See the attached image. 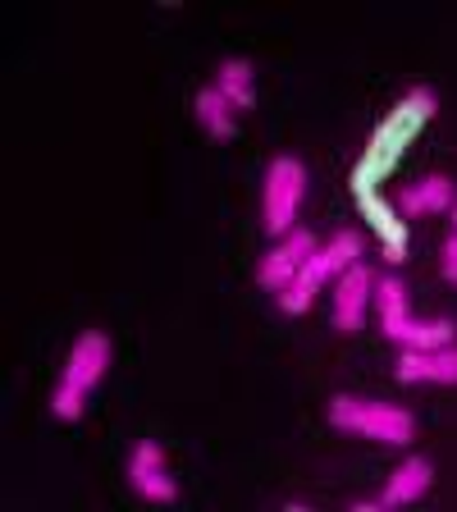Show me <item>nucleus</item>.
Returning <instances> with one entry per match:
<instances>
[{
	"label": "nucleus",
	"instance_id": "17",
	"mask_svg": "<svg viewBox=\"0 0 457 512\" xmlns=\"http://www.w3.org/2000/svg\"><path fill=\"white\" fill-rule=\"evenodd\" d=\"M453 224H457V206H453Z\"/></svg>",
	"mask_w": 457,
	"mask_h": 512
},
{
	"label": "nucleus",
	"instance_id": "15",
	"mask_svg": "<svg viewBox=\"0 0 457 512\" xmlns=\"http://www.w3.org/2000/svg\"><path fill=\"white\" fill-rule=\"evenodd\" d=\"M197 119H202V128L211 133V138H234V106L224 101L215 87H206V92H197Z\"/></svg>",
	"mask_w": 457,
	"mask_h": 512
},
{
	"label": "nucleus",
	"instance_id": "11",
	"mask_svg": "<svg viewBox=\"0 0 457 512\" xmlns=\"http://www.w3.org/2000/svg\"><path fill=\"white\" fill-rule=\"evenodd\" d=\"M398 380L403 384H457V348H403L398 357Z\"/></svg>",
	"mask_w": 457,
	"mask_h": 512
},
{
	"label": "nucleus",
	"instance_id": "3",
	"mask_svg": "<svg viewBox=\"0 0 457 512\" xmlns=\"http://www.w3.org/2000/svg\"><path fill=\"white\" fill-rule=\"evenodd\" d=\"M357 256H362V238L352 234V229H339L330 243L316 247V252L307 256V266L298 270V279H293L284 293H275L279 307H284L288 316H302V311L311 307V298H316V288L330 284V279H339L343 270H352L357 266Z\"/></svg>",
	"mask_w": 457,
	"mask_h": 512
},
{
	"label": "nucleus",
	"instance_id": "9",
	"mask_svg": "<svg viewBox=\"0 0 457 512\" xmlns=\"http://www.w3.org/2000/svg\"><path fill=\"white\" fill-rule=\"evenodd\" d=\"M128 480H133V490L151 503H174L179 499V485H174L170 471H165V453H160V444H151V439L138 444V453H133V462H128Z\"/></svg>",
	"mask_w": 457,
	"mask_h": 512
},
{
	"label": "nucleus",
	"instance_id": "14",
	"mask_svg": "<svg viewBox=\"0 0 457 512\" xmlns=\"http://www.w3.org/2000/svg\"><path fill=\"white\" fill-rule=\"evenodd\" d=\"M215 92L229 101L234 110H252V64L247 60H224L220 74H215Z\"/></svg>",
	"mask_w": 457,
	"mask_h": 512
},
{
	"label": "nucleus",
	"instance_id": "12",
	"mask_svg": "<svg viewBox=\"0 0 457 512\" xmlns=\"http://www.w3.org/2000/svg\"><path fill=\"white\" fill-rule=\"evenodd\" d=\"M430 480H435V471H430L426 458H407L403 467L394 471L389 490H384L380 499H371V503H357V512H384V508H403V503H416L421 494L430 490Z\"/></svg>",
	"mask_w": 457,
	"mask_h": 512
},
{
	"label": "nucleus",
	"instance_id": "2",
	"mask_svg": "<svg viewBox=\"0 0 457 512\" xmlns=\"http://www.w3.org/2000/svg\"><path fill=\"white\" fill-rule=\"evenodd\" d=\"M375 307H380L384 339L403 343V348H444L453 343V320H416L407 311V284L403 279H375Z\"/></svg>",
	"mask_w": 457,
	"mask_h": 512
},
{
	"label": "nucleus",
	"instance_id": "6",
	"mask_svg": "<svg viewBox=\"0 0 457 512\" xmlns=\"http://www.w3.org/2000/svg\"><path fill=\"white\" fill-rule=\"evenodd\" d=\"M302 192H307V165L298 156H275L266 170V202H261V224L266 234H293Z\"/></svg>",
	"mask_w": 457,
	"mask_h": 512
},
{
	"label": "nucleus",
	"instance_id": "7",
	"mask_svg": "<svg viewBox=\"0 0 457 512\" xmlns=\"http://www.w3.org/2000/svg\"><path fill=\"white\" fill-rule=\"evenodd\" d=\"M375 293V275L357 261L352 270H343L339 279H334V330L339 334H357L366 320V302H371Z\"/></svg>",
	"mask_w": 457,
	"mask_h": 512
},
{
	"label": "nucleus",
	"instance_id": "13",
	"mask_svg": "<svg viewBox=\"0 0 457 512\" xmlns=\"http://www.w3.org/2000/svg\"><path fill=\"white\" fill-rule=\"evenodd\" d=\"M453 206H457V192H453V179H444V174H430V179H421V183L398 192V211H403L407 220L435 215V211H453Z\"/></svg>",
	"mask_w": 457,
	"mask_h": 512
},
{
	"label": "nucleus",
	"instance_id": "1",
	"mask_svg": "<svg viewBox=\"0 0 457 512\" xmlns=\"http://www.w3.org/2000/svg\"><path fill=\"white\" fill-rule=\"evenodd\" d=\"M435 110H439L435 92H430V87H412V92L389 110V119L371 133L362 160H357V170H352V188H380V183L394 174L398 160H403V151L412 147V138L435 119Z\"/></svg>",
	"mask_w": 457,
	"mask_h": 512
},
{
	"label": "nucleus",
	"instance_id": "4",
	"mask_svg": "<svg viewBox=\"0 0 457 512\" xmlns=\"http://www.w3.org/2000/svg\"><path fill=\"white\" fill-rule=\"evenodd\" d=\"M106 366H110V339L101 330H87L83 339L74 343V352H69V366H64V380L51 398V412L60 416V421H78L87 407V394L101 384Z\"/></svg>",
	"mask_w": 457,
	"mask_h": 512
},
{
	"label": "nucleus",
	"instance_id": "5",
	"mask_svg": "<svg viewBox=\"0 0 457 512\" xmlns=\"http://www.w3.org/2000/svg\"><path fill=\"white\" fill-rule=\"evenodd\" d=\"M330 426L348 430V435L375 439V444H394V448L412 444V435H416L412 412H403L394 403H366V398H334Z\"/></svg>",
	"mask_w": 457,
	"mask_h": 512
},
{
	"label": "nucleus",
	"instance_id": "8",
	"mask_svg": "<svg viewBox=\"0 0 457 512\" xmlns=\"http://www.w3.org/2000/svg\"><path fill=\"white\" fill-rule=\"evenodd\" d=\"M311 252H316V238H311L307 229H293V234H288L284 243L275 247V252L261 256V266H256V279H261V288H275V293H284V288L298 279V270L307 266Z\"/></svg>",
	"mask_w": 457,
	"mask_h": 512
},
{
	"label": "nucleus",
	"instance_id": "16",
	"mask_svg": "<svg viewBox=\"0 0 457 512\" xmlns=\"http://www.w3.org/2000/svg\"><path fill=\"white\" fill-rule=\"evenodd\" d=\"M444 279L448 284H457V234L444 243Z\"/></svg>",
	"mask_w": 457,
	"mask_h": 512
},
{
	"label": "nucleus",
	"instance_id": "10",
	"mask_svg": "<svg viewBox=\"0 0 457 512\" xmlns=\"http://www.w3.org/2000/svg\"><path fill=\"white\" fill-rule=\"evenodd\" d=\"M352 197L362 206L366 224L375 229V238L384 243V256H389V261H407V220H398V211L384 202L375 188H352Z\"/></svg>",
	"mask_w": 457,
	"mask_h": 512
}]
</instances>
